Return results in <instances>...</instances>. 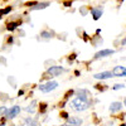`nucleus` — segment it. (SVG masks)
Returning <instances> with one entry per match:
<instances>
[{"label": "nucleus", "instance_id": "24", "mask_svg": "<svg viewBox=\"0 0 126 126\" xmlns=\"http://www.w3.org/2000/svg\"><path fill=\"white\" fill-rule=\"evenodd\" d=\"M61 115H62V117H63V119H68V115H67L66 112H62Z\"/></svg>", "mask_w": 126, "mask_h": 126}, {"label": "nucleus", "instance_id": "8", "mask_svg": "<svg viewBox=\"0 0 126 126\" xmlns=\"http://www.w3.org/2000/svg\"><path fill=\"white\" fill-rule=\"evenodd\" d=\"M93 77L96 78V79H109V78H111V77H113V76H112V72L105 71V72H101V73H96Z\"/></svg>", "mask_w": 126, "mask_h": 126}, {"label": "nucleus", "instance_id": "16", "mask_svg": "<svg viewBox=\"0 0 126 126\" xmlns=\"http://www.w3.org/2000/svg\"><path fill=\"white\" fill-rule=\"evenodd\" d=\"M35 105H37V101H33L28 107H25V111H27V112H30V113H33L34 110H35Z\"/></svg>", "mask_w": 126, "mask_h": 126}, {"label": "nucleus", "instance_id": "6", "mask_svg": "<svg viewBox=\"0 0 126 126\" xmlns=\"http://www.w3.org/2000/svg\"><path fill=\"white\" fill-rule=\"evenodd\" d=\"M115 53V50L113 49H102L100 52H97L96 56H94V59H98V58H103V57H109L111 54Z\"/></svg>", "mask_w": 126, "mask_h": 126}, {"label": "nucleus", "instance_id": "27", "mask_svg": "<svg viewBox=\"0 0 126 126\" xmlns=\"http://www.w3.org/2000/svg\"><path fill=\"white\" fill-rule=\"evenodd\" d=\"M62 126H67V125H62Z\"/></svg>", "mask_w": 126, "mask_h": 126}, {"label": "nucleus", "instance_id": "15", "mask_svg": "<svg viewBox=\"0 0 126 126\" xmlns=\"http://www.w3.org/2000/svg\"><path fill=\"white\" fill-rule=\"evenodd\" d=\"M25 122H27L29 126H39L38 121L34 120V119H32V117H27V119H25Z\"/></svg>", "mask_w": 126, "mask_h": 126}, {"label": "nucleus", "instance_id": "10", "mask_svg": "<svg viewBox=\"0 0 126 126\" xmlns=\"http://www.w3.org/2000/svg\"><path fill=\"white\" fill-rule=\"evenodd\" d=\"M102 12H103L102 6H97V8H92V9H91V13H92V15H93V19H94V20H97V19H100V18H101Z\"/></svg>", "mask_w": 126, "mask_h": 126}, {"label": "nucleus", "instance_id": "26", "mask_svg": "<svg viewBox=\"0 0 126 126\" xmlns=\"http://www.w3.org/2000/svg\"><path fill=\"white\" fill-rule=\"evenodd\" d=\"M0 126H4V124H0Z\"/></svg>", "mask_w": 126, "mask_h": 126}, {"label": "nucleus", "instance_id": "12", "mask_svg": "<svg viewBox=\"0 0 126 126\" xmlns=\"http://www.w3.org/2000/svg\"><path fill=\"white\" fill-rule=\"evenodd\" d=\"M47 6H49V3H48V1H44V3H37L34 6H32V8H30V10H39V9H44V8H47Z\"/></svg>", "mask_w": 126, "mask_h": 126}, {"label": "nucleus", "instance_id": "18", "mask_svg": "<svg viewBox=\"0 0 126 126\" xmlns=\"http://www.w3.org/2000/svg\"><path fill=\"white\" fill-rule=\"evenodd\" d=\"M44 64H46V66L50 64V66H49V68H50V67H53V66L56 64V62H54L53 59H52V61H46V62H44Z\"/></svg>", "mask_w": 126, "mask_h": 126}, {"label": "nucleus", "instance_id": "23", "mask_svg": "<svg viewBox=\"0 0 126 126\" xmlns=\"http://www.w3.org/2000/svg\"><path fill=\"white\" fill-rule=\"evenodd\" d=\"M79 12H81L83 15H86V14H87V9H86V8H82V9H79Z\"/></svg>", "mask_w": 126, "mask_h": 126}, {"label": "nucleus", "instance_id": "13", "mask_svg": "<svg viewBox=\"0 0 126 126\" xmlns=\"http://www.w3.org/2000/svg\"><path fill=\"white\" fill-rule=\"evenodd\" d=\"M54 37V32H48V30H43L40 32V38H44V39H49V38H53Z\"/></svg>", "mask_w": 126, "mask_h": 126}, {"label": "nucleus", "instance_id": "19", "mask_svg": "<svg viewBox=\"0 0 126 126\" xmlns=\"http://www.w3.org/2000/svg\"><path fill=\"white\" fill-rule=\"evenodd\" d=\"M8 82H9V83L12 82L13 87H15V81H14V77H12V76H10V77H8Z\"/></svg>", "mask_w": 126, "mask_h": 126}, {"label": "nucleus", "instance_id": "22", "mask_svg": "<svg viewBox=\"0 0 126 126\" xmlns=\"http://www.w3.org/2000/svg\"><path fill=\"white\" fill-rule=\"evenodd\" d=\"M46 110H47V105L42 103V105H40V112H44Z\"/></svg>", "mask_w": 126, "mask_h": 126}, {"label": "nucleus", "instance_id": "11", "mask_svg": "<svg viewBox=\"0 0 126 126\" xmlns=\"http://www.w3.org/2000/svg\"><path fill=\"white\" fill-rule=\"evenodd\" d=\"M122 109V103L121 102H112L110 105V111L111 112H117V111H121Z\"/></svg>", "mask_w": 126, "mask_h": 126}, {"label": "nucleus", "instance_id": "9", "mask_svg": "<svg viewBox=\"0 0 126 126\" xmlns=\"http://www.w3.org/2000/svg\"><path fill=\"white\" fill-rule=\"evenodd\" d=\"M82 122L83 121L79 117H68L67 119V126H81Z\"/></svg>", "mask_w": 126, "mask_h": 126}, {"label": "nucleus", "instance_id": "20", "mask_svg": "<svg viewBox=\"0 0 126 126\" xmlns=\"http://www.w3.org/2000/svg\"><path fill=\"white\" fill-rule=\"evenodd\" d=\"M5 112H6V107L1 106V107H0V116H3V115H5Z\"/></svg>", "mask_w": 126, "mask_h": 126}, {"label": "nucleus", "instance_id": "5", "mask_svg": "<svg viewBox=\"0 0 126 126\" xmlns=\"http://www.w3.org/2000/svg\"><path fill=\"white\" fill-rule=\"evenodd\" d=\"M126 75V69L125 66H116L112 71V76H116V77H125Z\"/></svg>", "mask_w": 126, "mask_h": 126}, {"label": "nucleus", "instance_id": "3", "mask_svg": "<svg viewBox=\"0 0 126 126\" xmlns=\"http://www.w3.org/2000/svg\"><path fill=\"white\" fill-rule=\"evenodd\" d=\"M20 111H22V109H20V106H18V105H14V106H12L9 110H6V112H5V116H6V119H15L18 115L20 113Z\"/></svg>", "mask_w": 126, "mask_h": 126}, {"label": "nucleus", "instance_id": "28", "mask_svg": "<svg viewBox=\"0 0 126 126\" xmlns=\"http://www.w3.org/2000/svg\"><path fill=\"white\" fill-rule=\"evenodd\" d=\"M121 126H125V125H124V124H122V125H121Z\"/></svg>", "mask_w": 126, "mask_h": 126}, {"label": "nucleus", "instance_id": "1", "mask_svg": "<svg viewBox=\"0 0 126 126\" xmlns=\"http://www.w3.org/2000/svg\"><path fill=\"white\" fill-rule=\"evenodd\" d=\"M71 106H72V109L75 110V111H85V110H87L88 107H90V102H87V101H83V100H79V98H75L72 102H71Z\"/></svg>", "mask_w": 126, "mask_h": 126}, {"label": "nucleus", "instance_id": "7", "mask_svg": "<svg viewBox=\"0 0 126 126\" xmlns=\"http://www.w3.org/2000/svg\"><path fill=\"white\" fill-rule=\"evenodd\" d=\"M76 96H77V98H79V100H83V101L90 102V101H88V91L85 90V88L77 90V91H76Z\"/></svg>", "mask_w": 126, "mask_h": 126}, {"label": "nucleus", "instance_id": "17", "mask_svg": "<svg viewBox=\"0 0 126 126\" xmlns=\"http://www.w3.org/2000/svg\"><path fill=\"white\" fill-rule=\"evenodd\" d=\"M18 25H19V23H15V22H12V23H9V24H8V27H6V29H8V30H10V32H13L14 29H16V28H18Z\"/></svg>", "mask_w": 126, "mask_h": 126}, {"label": "nucleus", "instance_id": "14", "mask_svg": "<svg viewBox=\"0 0 126 126\" xmlns=\"http://www.w3.org/2000/svg\"><path fill=\"white\" fill-rule=\"evenodd\" d=\"M102 38L100 37V35H96L94 37V39H92V44H93V47H98L100 44H102Z\"/></svg>", "mask_w": 126, "mask_h": 126}, {"label": "nucleus", "instance_id": "25", "mask_svg": "<svg viewBox=\"0 0 126 126\" xmlns=\"http://www.w3.org/2000/svg\"><path fill=\"white\" fill-rule=\"evenodd\" d=\"M19 34H20V37H24V34H25V33H24V30H23V29H20Z\"/></svg>", "mask_w": 126, "mask_h": 126}, {"label": "nucleus", "instance_id": "4", "mask_svg": "<svg viewBox=\"0 0 126 126\" xmlns=\"http://www.w3.org/2000/svg\"><path fill=\"white\" fill-rule=\"evenodd\" d=\"M66 69L63 68V67H61V66H53V67H50V68H48V75H50V76H53V77H58V76H61L63 72H64Z\"/></svg>", "mask_w": 126, "mask_h": 126}, {"label": "nucleus", "instance_id": "29", "mask_svg": "<svg viewBox=\"0 0 126 126\" xmlns=\"http://www.w3.org/2000/svg\"><path fill=\"white\" fill-rule=\"evenodd\" d=\"M19 126H23V125H19Z\"/></svg>", "mask_w": 126, "mask_h": 126}, {"label": "nucleus", "instance_id": "21", "mask_svg": "<svg viewBox=\"0 0 126 126\" xmlns=\"http://www.w3.org/2000/svg\"><path fill=\"white\" fill-rule=\"evenodd\" d=\"M125 85H121V83H117V85L113 86V90H120V88H124Z\"/></svg>", "mask_w": 126, "mask_h": 126}, {"label": "nucleus", "instance_id": "2", "mask_svg": "<svg viewBox=\"0 0 126 126\" xmlns=\"http://www.w3.org/2000/svg\"><path fill=\"white\" fill-rule=\"evenodd\" d=\"M58 87V82L57 81H48L47 83H44V85H40L39 86V90L43 92V93H48L50 91H53Z\"/></svg>", "mask_w": 126, "mask_h": 126}]
</instances>
